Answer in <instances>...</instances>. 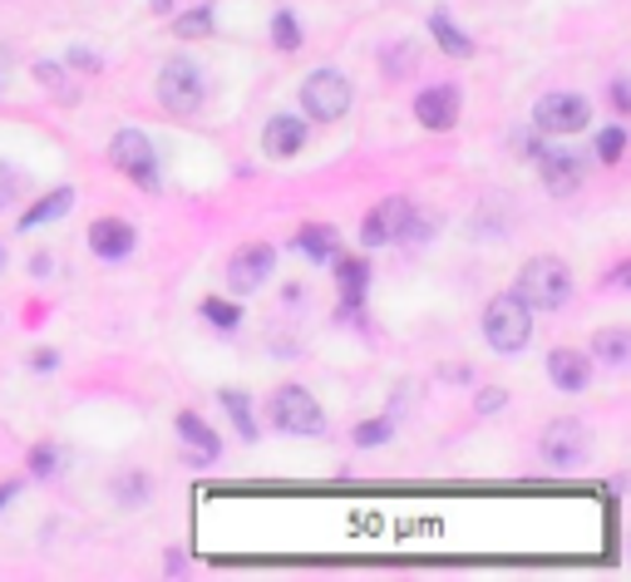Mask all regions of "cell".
<instances>
[{"instance_id": "30bf717a", "label": "cell", "mask_w": 631, "mask_h": 582, "mask_svg": "<svg viewBox=\"0 0 631 582\" xmlns=\"http://www.w3.org/2000/svg\"><path fill=\"white\" fill-rule=\"evenodd\" d=\"M542 459L552 464V469H577V464H587V430H582L577 420H552L548 430H542Z\"/></svg>"}, {"instance_id": "4fadbf2b", "label": "cell", "mask_w": 631, "mask_h": 582, "mask_svg": "<svg viewBox=\"0 0 631 582\" xmlns=\"http://www.w3.org/2000/svg\"><path fill=\"white\" fill-rule=\"evenodd\" d=\"M306 138H311V128H306V118L296 114H272L262 128V153L266 158H296L306 148Z\"/></svg>"}, {"instance_id": "5bb4252c", "label": "cell", "mask_w": 631, "mask_h": 582, "mask_svg": "<svg viewBox=\"0 0 631 582\" xmlns=\"http://www.w3.org/2000/svg\"><path fill=\"white\" fill-rule=\"evenodd\" d=\"M89 252L104 256V262H124V256L134 252V227H128L124 217H99V222L89 227Z\"/></svg>"}, {"instance_id": "f546056e", "label": "cell", "mask_w": 631, "mask_h": 582, "mask_svg": "<svg viewBox=\"0 0 631 582\" xmlns=\"http://www.w3.org/2000/svg\"><path fill=\"white\" fill-rule=\"evenodd\" d=\"M390 434H394V420H390V414L355 424V444H360V449H380V444H390Z\"/></svg>"}, {"instance_id": "6da1fadb", "label": "cell", "mask_w": 631, "mask_h": 582, "mask_svg": "<svg viewBox=\"0 0 631 582\" xmlns=\"http://www.w3.org/2000/svg\"><path fill=\"white\" fill-rule=\"evenodd\" d=\"M424 237H429V217H424L410 197H385V203L360 222V247L424 242Z\"/></svg>"}, {"instance_id": "9a60e30c", "label": "cell", "mask_w": 631, "mask_h": 582, "mask_svg": "<svg viewBox=\"0 0 631 582\" xmlns=\"http://www.w3.org/2000/svg\"><path fill=\"white\" fill-rule=\"evenodd\" d=\"M592 355H582V351H567V345H562V351H552L548 355V380L558 385V390H567V395H577V390H587L592 385Z\"/></svg>"}, {"instance_id": "74e56055", "label": "cell", "mask_w": 631, "mask_h": 582, "mask_svg": "<svg viewBox=\"0 0 631 582\" xmlns=\"http://www.w3.org/2000/svg\"><path fill=\"white\" fill-rule=\"evenodd\" d=\"M10 75H15V59H10V49L0 45V89L10 84Z\"/></svg>"}, {"instance_id": "2e32d148", "label": "cell", "mask_w": 631, "mask_h": 582, "mask_svg": "<svg viewBox=\"0 0 631 582\" xmlns=\"http://www.w3.org/2000/svg\"><path fill=\"white\" fill-rule=\"evenodd\" d=\"M335 262V292H341L345 306H360L365 301V286H370V256L365 252H345L331 256Z\"/></svg>"}, {"instance_id": "83f0119b", "label": "cell", "mask_w": 631, "mask_h": 582, "mask_svg": "<svg viewBox=\"0 0 631 582\" xmlns=\"http://www.w3.org/2000/svg\"><path fill=\"white\" fill-rule=\"evenodd\" d=\"M114 499L124 503V509H144V503H148V473H118Z\"/></svg>"}, {"instance_id": "603a6c76", "label": "cell", "mask_w": 631, "mask_h": 582, "mask_svg": "<svg viewBox=\"0 0 631 582\" xmlns=\"http://www.w3.org/2000/svg\"><path fill=\"white\" fill-rule=\"evenodd\" d=\"M35 79H39V89H49V94L59 99V104H74V79L65 75V65H55V59H39L35 65Z\"/></svg>"}, {"instance_id": "836d02e7", "label": "cell", "mask_w": 631, "mask_h": 582, "mask_svg": "<svg viewBox=\"0 0 631 582\" xmlns=\"http://www.w3.org/2000/svg\"><path fill=\"white\" fill-rule=\"evenodd\" d=\"M59 365V351H30V370L35 375H49Z\"/></svg>"}, {"instance_id": "8d00e7d4", "label": "cell", "mask_w": 631, "mask_h": 582, "mask_svg": "<svg viewBox=\"0 0 631 582\" xmlns=\"http://www.w3.org/2000/svg\"><path fill=\"white\" fill-rule=\"evenodd\" d=\"M611 109H617V114H627V109H631V94H627V79H617V84H611Z\"/></svg>"}, {"instance_id": "8fae6325", "label": "cell", "mask_w": 631, "mask_h": 582, "mask_svg": "<svg viewBox=\"0 0 631 582\" xmlns=\"http://www.w3.org/2000/svg\"><path fill=\"white\" fill-rule=\"evenodd\" d=\"M459 84H429L414 94V118H420V128H429V134H449L454 124H459Z\"/></svg>"}, {"instance_id": "484cf974", "label": "cell", "mask_w": 631, "mask_h": 582, "mask_svg": "<svg viewBox=\"0 0 631 582\" xmlns=\"http://www.w3.org/2000/svg\"><path fill=\"white\" fill-rule=\"evenodd\" d=\"M217 400L227 404V414H232V424L242 430V440H256V420H252V400H246L242 390H222Z\"/></svg>"}, {"instance_id": "4316f807", "label": "cell", "mask_w": 631, "mask_h": 582, "mask_svg": "<svg viewBox=\"0 0 631 582\" xmlns=\"http://www.w3.org/2000/svg\"><path fill=\"white\" fill-rule=\"evenodd\" d=\"M621 153H627V124L601 128V134H597V163L617 168V163H621Z\"/></svg>"}, {"instance_id": "e0dca14e", "label": "cell", "mask_w": 631, "mask_h": 582, "mask_svg": "<svg viewBox=\"0 0 631 582\" xmlns=\"http://www.w3.org/2000/svg\"><path fill=\"white\" fill-rule=\"evenodd\" d=\"M424 25H429L439 55H449V59H469L473 55V35H463V30L454 25L449 10H429V20H424Z\"/></svg>"}, {"instance_id": "f1b7e54d", "label": "cell", "mask_w": 631, "mask_h": 582, "mask_svg": "<svg viewBox=\"0 0 631 582\" xmlns=\"http://www.w3.org/2000/svg\"><path fill=\"white\" fill-rule=\"evenodd\" d=\"M203 316L217 326V331H237V326H242V306L222 301V296H203Z\"/></svg>"}, {"instance_id": "d590c367", "label": "cell", "mask_w": 631, "mask_h": 582, "mask_svg": "<svg viewBox=\"0 0 631 582\" xmlns=\"http://www.w3.org/2000/svg\"><path fill=\"white\" fill-rule=\"evenodd\" d=\"M10 203H15V173H10V168L0 163V213H5Z\"/></svg>"}, {"instance_id": "d6986e66", "label": "cell", "mask_w": 631, "mask_h": 582, "mask_svg": "<svg viewBox=\"0 0 631 582\" xmlns=\"http://www.w3.org/2000/svg\"><path fill=\"white\" fill-rule=\"evenodd\" d=\"M69 207H74V187H55V193H45V197H39V203L30 207V213L20 217L15 227H20V232H35L39 222H59V217L69 213Z\"/></svg>"}, {"instance_id": "d4e9b609", "label": "cell", "mask_w": 631, "mask_h": 582, "mask_svg": "<svg viewBox=\"0 0 631 582\" xmlns=\"http://www.w3.org/2000/svg\"><path fill=\"white\" fill-rule=\"evenodd\" d=\"M380 69H385V79H410L414 75V45H410V39L385 45L380 49Z\"/></svg>"}, {"instance_id": "9c48e42d", "label": "cell", "mask_w": 631, "mask_h": 582, "mask_svg": "<svg viewBox=\"0 0 631 582\" xmlns=\"http://www.w3.org/2000/svg\"><path fill=\"white\" fill-rule=\"evenodd\" d=\"M532 163H538L542 187H548L552 197H572L582 183H587V158L572 153L562 138H558V144H548V138H542V148H538V158H532Z\"/></svg>"}, {"instance_id": "52a82bcc", "label": "cell", "mask_w": 631, "mask_h": 582, "mask_svg": "<svg viewBox=\"0 0 631 582\" xmlns=\"http://www.w3.org/2000/svg\"><path fill=\"white\" fill-rule=\"evenodd\" d=\"M272 424L282 434H301V440H311V434L325 430V410L306 385H282V390L272 395Z\"/></svg>"}, {"instance_id": "ab89813d", "label": "cell", "mask_w": 631, "mask_h": 582, "mask_svg": "<svg viewBox=\"0 0 631 582\" xmlns=\"http://www.w3.org/2000/svg\"><path fill=\"white\" fill-rule=\"evenodd\" d=\"M148 5H153V15H168V10H173V0H148Z\"/></svg>"}, {"instance_id": "e575fe53", "label": "cell", "mask_w": 631, "mask_h": 582, "mask_svg": "<svg viewBox=\"0 0 631 582\" xmlns=\"http://www.w3.org/2000/svg\"><path fill=\"white\" fill-rule=\"evenodd\" d=\"M69 69H89V75H94V69H99V59H94V49H84V45H74V49H69Z\"/></svg>"}, {"instance_id": "5b68a950", "label": "cell", "mask_w": 631, "mask_h": 582, "mask_svg": "<svg viewBox=\"0 0 631 582\" xmlns=\"http://www.w3.org/2000/svg\"><path fill=\"white\" fill-rule=\"evenodd\" d=\"M301 109H306V118H316V124H335V118H345L351 114V104H355V84L341 75V69H331V65H321V69H311V75L301 79Z\"/></svg>"}, {"instance_id": "1f68e13d", "label": "cell", "mask_w": 631, "mask_h": 582, "mask_svg": "<svg viewBox=\"0 0 631 582\" xmlns=\"http://www.w3.org/2000/svg\"><path fill=\"white\" fill-rule=\"evenodd\" d=\"M538 148H542L538 128H518V134H513V153L518 158H538Z\"/></svg>"}, {"instance_id": "3957f363", "label": "cell", "mask_w": 631, "mask_h": 582, "mask_svg": "<svg viewBox=\"0 0 631 582\" xmlns=\"http://www.w3.org/2000/svg\"><path fill=\"white\" fill-rule=\"evenodd\" d=\"M513 292H518L532 311H562V306L572 301V272H567V262H558V256H532V262L518 272V286H513Z\"/></svg>"}, {"instance_id": "60d3db41", "label": "cell", "mask_w": 631, "mask_h": 582, "mask_svg": "<svg viewBox=\"0 0 631 582\" xmlns=\"http://www.w3.org/2000/svg\"><path fill=\"white\" fill-rule=\"evenodd\" d=\"M0 266H5V247H0Z\"/></svg>"}, {"instance_id": "cb8c5ba5", "label": "cell", "mask_w": 631, "mask_h": 582, "mask_svg": "<svg viewBox=\"0 0 631 582\" xmlns=\"http://www.w3.org/2000/svg\"><path fill=\"white\" fill-rule=\"evenodd\" d=\"M301 20H296V10H276L272 15V45L282 49V55H296L301 49Z\"/></svg>"}, {"instance_id": "44dd1931", "label": "cell", "mask_w": 631, "mask_h": 582, "mask_svg": "<svg viewBox=\"0 0 631 582\" xmlns=\"http://www.w3.org/2000/svg\"><path fill=\"white\" fill-rule=\"evenodd\" d=\"M592 361L621 370V365H627V326H607V331L592 335Z\"/></svg>"}, {"instance_id": "ac0fdd59", "label": "cell", "mask_w": 631, "mask_h": 582, "mask_svg": "<svg viewBox=\"0 0 631 582\" xmlns=\"http://www.w3.org/2000/svg\"><path fill=\"white\" fill-rule=\"evenodd\" d=\"M173 424H177V440L193 444L203 459H217V454H222V440H217V430H213V424H207L197 410H177Z\"/></svg>"}, {"instance_id": "d6a6232c", "label": "cell", "mask_w": 631, "mask_h": 582, "mask_svg": "<svg viewBox=\"0 0 631 582\" xmlns=\"http://www.w3.org/2000/svg\"><path fill=\"white\" fill-rule=\"evenodd\" d=\"M498 410H508V390H498V385L479 390V414H498Z\"/></svg>"}, {"instance_id": "8992f818", "label": "cell", "mask_w": 631, "mask_h": 582, "mask_svg": "<svg viewBox=\"0 0 631 582\" xmlns=\"http://www.w3.org/2000/svg\"><path fill=\"white\" fill-rule=\"evenodd\" d=\"M592 124V104L587 94H572V89H552L532 104V128L542 138H567V134H582Z\"/></svg>"}, {"instance_id": "ba28073f", "label": "cell", "mask_w": 631, "mask_h": 582, "mask_svg": "<svg viewBox=\"0 0 631 582\" xmlns=\"http://www.w3.org/2000/svg\"><path fill=\"white\" fill-rule=\"evenodd\" d=\"M108 163H114L128 183L144 187V193H158V153H153V144H148V134L118 128L114 144H108Z\"/></svg>"}, {"instance_id": "ffe728a7", "label": "cell", "mask_w": 631, "mask_h": 582, "mask_svg": "<svg viewBox=\"0 0 631 582\" xmlns=\"http://www.w3.org/2000/svg\"><path fill=\"white\" fill-rule=\"evenodd\" d=\"M296 252H301L306 262H331V256L341 252V242H335V227H325V222H306L301 232H296Z\"/></svg>"}, {"instance_id": "7c38bea8", "label": "cell", "mask_w": 631, "mask_h": 582, "mask_svg": "<svg viewBox=\"0 0 631 582\" xmlns=\"http://www.w3.org/2000/svg\"><path fill=\"white\" fill-rule=\"evenodd\" d=\"M272 272H276V247L272 242H252V247H242V252L227 262V286H232L237 296H246V292H256Z\"/></svg>"}, {"instance_id": "7a4b0ae2", "label": "cell", "mask_w": 631, "mask_h": 582, "mask_svg": "<svg viewBox=\"0 0 631 582\" xmlns=\"http://www.w3.org/2000/svg\"><path fill=\"white\" fill-rule=\"evenodd\" d=\"M483 341L498 355H518L532 341V306L518 292H498L483 311Z\"/></svg>"}, {"instance_id": "f35d334b", "label": "cell", "mask_w": 631, "mask_h": 582, "mask_svg": "<svg viewBox=\"0 0 631 582\" xmlns=\"http://www.w3.org/2000/svg\"><path fill=\"white\" fill-rule=\"evenodd\" d=\"M15 493H20V479H5V483H0V509H5V503H15Z\"/></svg>"}, {"instance_id": "277c9868", "label": "cell", "mask_w": 631, "mask_h": 582, "mask_svg": "<svg viewBox=\"0 0 631 582\" xmlns=\"http://www.w3.org/2000/svg\"><path fill=\"white\" fill-rule=\"evenodd\" d=\"M153 94H158V104H163L168 114L187 118V114H197V109H203L207 79H203V69H197L187 55H173V59H163V69H158Z\"/></svg>"}, {"instance_id": "4dcf8cb0", "label": "cell", "mask_w": 631, "mask_h": 582, "mask_svg": "<svg viewBox=\"0 0 631 582\" xmlns=\"http://www.w3.org/2000/svg\"><path fill=\"white\" fill-rule=\"evenodd\" d=\"M59 464H65L59 444H35V449H30V473H39V479H55Z\"/></svg>"}, {"instance_id": "7402d4cb", "label": "cell", "mask_w": 631, "mask_h": 582, "mask_svg": "<svg viewBox=\"0 0 631 582\" xmlns=\"http://www.w3.org/2000/svg\"><path fill=\"white\" fill-rule=\"evenodd\" d=\"M213 30H217L213 5H193V10H183V15L173 20V35H177V39H207Z\"/></svg>"}]
</instances>
